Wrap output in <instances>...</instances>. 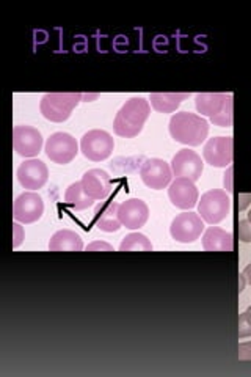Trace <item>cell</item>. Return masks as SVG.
I'll use <instances>...</instances> for the list:
<instances>
[{"mask_svg":"<svg viewBox=\"0 0 251 377\" xmlns=\"http://www.w3.org/2000/svg\"><path fill=\"white\" fill-rule=\"evenodd\" d=\"M202 229H205V223H202V219L198 214H195V212H182L171 222L170 233L173 239L178 240V243L189 244L200 238Z\"/></svg>","mask_w":251,"mask_h":377,"instance_id":"obj_7","label":"cell"},{"mask_svg":"<svg viewBox=\"0 0 251 377\" xmlns=\"http://www.w3.org/2000/svg\"><path fill=\"white\" fill-rule=\"evenodd\" d=\"M119 220L125 228L139 229L145 225L149 217L148 204L139 198L125 200L119 204Z\"/></svg>","mask_w":251,"mask_h":377,"instance_id":"obj_14","label":"cell"},{"mask_svg":"<svg viewBox=\"0 0 251 377\" xmlns=\"http://www.w3.org/2000/svg\"><path fill=\"white\" fill-rule=\"evenodd\" d=\"M231 209V200L226 195L225 191H214L206 192L201 197L198 203V214L205 222L211 223V225H217V223L226 219Z\"/></svg>","mask_w":251,"mask_h":377,"instance_id":"obj_4","label":"cell"},{"mask_svg":"<svg viewBox=\"0 0 251 377\" xmlns=\"http://www.w3.org/2000/svg\"><path fill=\"white\" fill-rule=\"evenodd\" d=\"M248 220H250V223H251V209H250V212H248Z\"/></svg>","mask_w":251,"mask_h":377,"instance_id":"obj_35","label":"cell"},{"mask_svg":"<svg viewBox=\"0 0 251 377\" xmlns=\"http://www.w3.org/2000/svg\"><path fill=\"white\" fill-rule=\"evenodd\" d=\"M113 148H115L113 137L109 132L101 131V129L87 132L80 141L82 155L93 162L105 161L112 155Z\"/></svg>","mask_w":251,"mask_h":377,"instance_id":"obj_5","label":"cell"},{"mask_svg":"<svg viewBox=\"0 0 251 377\" xmlns=\"http://www.w3.org/2000/svg\"><path fill=\"white\" fill-rule=\"evenodd\" d=\"M83 249L82 238L76 231L71 229H60L52 236L49 240V250L60 252V250H69V252H80Z\"/></svg>","mask_w":251,"mask_h":377,"instance_id":"obj_21","label":"cell"},{"mask_svg":"<svg viewBox=\"0 0 251 377\" xmlns=\"http://www.w3.org/2000/svg\"><path fill=\"white\" fill-rule=\"evenodd\" d=\"M239 211H243L247 206L251 203V193H242V195H239Z\"/></svg>","mask_w":251,"mask_h":377,"instance_id":"obj_30","label":"cell"},{"mask_svg":"<svg viewBox=\"0 0 251 377\" xmlns=\"http://www.w3.org/2000/svg\"><path fill=\"white\" fill-rule=\"evenodd\" d=\"M232 137L209 139L202 148L205 161L212 167H226L232 162Z\"/></svg>","mask_w":251,"mask_h":377,"instance_id":"obj_13","label":"cell"},{"mask_svg":"<svg viewBox=\"0 0 251 377\" xmlns=\"http://www.w3.org/2000/svg\"><path fill=\"white\" fill-rule=\"evenodd\" d=\"M202 247L207 252H230L234 247V239L231 233H226L225 229L211 227L202 236Z\"/></svg>","mask_w":251,"mask_h":377,"instance_id":"obj_18","label":"cell"},{"mask_svg":"<svg viewBox=\"0 0 251 377\" xmlns=\"http://www.w3.org/2000/svg\"><path fill=\"white\" fill-rule=\"evenodd\" d=\"M43 146V135L32 126H16L13 129V148L22 157H35Z\"/></svg>","mask_w":251,"mask_h":377,"instance_id":"obj_10","label":"cell"},{"mask_svg":"<svg viewBox=\"0 0 251 377\" xmlns=\"http://www.w3.org/2000/svg\"><path fill=\"white\" fill-rule=\"evenodd\" d=\"M88 252H113V247L107 243H103V240H96V243L89 244L87 247Z\"/></svg>","mask_w":251,"mask_h":377,"instance_id":"obj_29","label":"cell"},{"mask_svg":"<svg viewBox=\"0 0 251 377\" xmlns=\"http://www.w3.org/2000/svg\"><path fill=\"white\" fill-rule=\"evenodd\" d=\"M173 170L162 159H146L140 168L141 181L154 191H160L170 184Z\"/></svg>","mask_w":251,"mask_h":377,"instance_id":"obj_8","label":"cell"},{"mask_svg":"<svg viewBox=\"0 0 251 377\" xmlns=\"http://www.w3.org/2000/svg\"><path fill=\"white\" fill-rule=\"evenodd\" d=\"M44 211V203L38 193L24 192L15 200L13 217L17 222L33 223L41 219Z\"/></svg>","mask_w":251,"mask_h":377,"instance_id":"obj_9","label":"cell"},{"mask_svg":"<svg viewBox=\"0 0 251 377\" xmlns=\"http://www.w3.org/2000/svg\"><path fill=\"white\" fill-rule=\"evenodd\" d=\"M239 238L242 243H251V223L250 220H239Z\"/></svg>","mask_w":251,"mask_h":377,"instance_id":"obj_26","label":"cell"},{"mask_svg":"<svg viewBox=\"0 0 251 377\" xmlns=\"http://www.w3.org/2000/svg\"><path fill=\"white\" fill-rule=\"evenodd\" d=\"M98 94H83L82 101H89V99H96Z\"/></svg>","mask_w":251,"mask_h":377,"instance_id":"obj_34","label":"cell"},{"mask_svg":"<svg viewBox=\"0 0 251 377\" xmlns=\"http://www.w3.org/2000/svg\"><path fill=\"white\" fill-rule=\"evenodd\" d=\"M251 337V313L245 311L239 316V338Z\"/></svg>","mask_w":251,"mask_h":377,"instance_id":"obj_25","label":"cell"},{"mask_svg":"<svg viewBox=\"0 0 251 377\" xmlns=\"http://www.w3.org/2000/svg\"><path fill=\"white\" fill-rule=\"evenodd\" d=\"M24 239V229L22 227L19 225V223H13V243H11V245H13V249H17V247L21 245Z\"/></svg>","mask_w":251,"mask_h":377,"instance_id":"obj_28","label":"cell"},{"mask_svg":"<svg viewBox=\"0 0 251 377\" xmlns=\"http://www.w3.org/2000/svg\"><path fill=\"white\" fill-rule=\"evenodd\" d=\"M237 358L241 362H250L251 360V341H245L237 347Z\"/></svg>","mask_w":251,"mask_h":377,"instance_id":"obj_27","label":"cell"},{"mask_svg":"<svg viewBox=\"0 0 251 377\" xmlns=\"http://www.w3.org/2000/svg\"><path fill=\"white\" fill-rule=\"evenodd\" d=\"M247 311H248V313H251V306H248V310H247Z\"/></svg>","mask_w":251,"mask_h":377,"instance_id":"obj_36","label":"cell"},{"mask_svg":"<svg viewBox=\"0 0 251 377\" xmlns=\"http://www.w3.org/2000/svg\"><path fill=\"white\" fill-rule=\"evenodd\" d=\"M93 198H89L85 191L82 187V181L74 182L67 188V193H64V203H67L69 208H73L76 211H83L93 206Z\"/></svg>","mask_w":251,"mask_h":377,"instance_id":"obj_22","label":"cell"},{"mask_svg":"<svg viewBox=\"0 0 251 377\" xmlns=\"http://www.w3.org/2000/svg\"><path fill=\"white\" fill-rule=\"evenodd\" d=\"M119 204L116 202H107L99 204L94 212V222L101 231L113 233L121 228V220H119Z\"/></svg>","mask_w":251,"mask_h":377,"instance_id":"obj_17","label":"cell"},{"mask_svg":"<svg viewBox=\"0 0 251 377\" xmlns=\"http://www.w3.org/2000/svg\"><path fill=\"white\" fill-rule=\"evenodd\" d=\"M225 187H226V191H228L230 193L234 191V188H232V167L228 168V173L225 175Z\"/></svg>","mask_w":251,"mask_h":377,"instance_id":"obj_31","label":"cell"},{"mask_svg":"<svg viewBox=\"0 0 251 377\" xmlns=\"http://www.w3.org/2000/svg\"><path fill=\"white\" fill-rule=\"evenodd\" d=\"M149 112H151V107H149V103L145 98H130L116 114L115 121H113V131L119 137H135L145 126Z\"/></svg>","mask_w":251,"mask_h":377,"instance_id":"obj_1","label":"cell"},{"mask_svg":"<svg viewBox=\"0 0 251 377\" xmlns=\"http://www.w3.org/2000/svg\"><path fill=\"white\" fill-rule=\"evenodd\" d=\"M211 121L215 126H222V128H230L232 125V96L228 99V103L225 104L222 112L211 118Z\"/></svg>","mask_w":251,"mask_h":377,"instance_id":"obj_24","label":"cell"},{"mask_svg":"<svg viewBox=\"0 0 251 377\" xmlns=\"http://www.w3.org/2000/svg\"><path fill=\"white\" fill-rule=\"evenodd\" d=\"M209 132V123L190 112H179L170 120V134L179 143L189 146H198L206 140Z\"/></svg>","mask_w":251,"mask_h":377,"instance_id":"obj_2","label":"cell"},{"mask_svg":"<svg viewBox=\"0 0 251 377\" xmlns=\"http://www.w3.org/2000/svg\"><path fill=\"white\" fill-rule=\"evenodd\" d=\"M189 96L190 93H151L149 101H151L154 110L160 112V114H173Z\"/></svg>","mask_w":251,"mask_h":377,"instance_id":"obj_20","label":"cell"},{"mask_svg":"<svg viewBox=\"0 0 251 377\" xmlns=\"http://www.w3.org/2000/svg\"><path fill=\"white\" fill-rule=\"evenodd\" d=\"M82 187L89 198L105 200L110 195V176L101 168L88 170L82 178Z\"/></svg>","mask_w":251,"mask_h":377,"instance_id":"obj_16","label":"cell"},{"mask_svg":"<svg viewBox=\"0 0 251 377\" xmlns=\"http://www.w3.org/2000/svg\"><path fill=\"white\" fill-rule=\"evenodd\" d=\"M245 285H247V279H245L243 272L239 274V292H242L245 290Z\"/></svg>","mask_w":251,"mask_h":377,"instance_id":"obj_32","label":"cell"},{"mask_svg":"<svg viewBox=\"0 0 251 377\" xmlns=\"http://www.w3.org/2000/svg\"><path fill=\"white\" fill-rule=\"evenodd\" d=\"M119 250H121V252H129V250L149 252V250H153V244L145 234L130 233L123 239L121 245H119Z\"/></svg>","mask_w":251,"mask_h":377,"instance_id":"obj_23","label":"cell"},{"mask_svg":"<svg viewBox=\"0 0 251 377\" xmlns=\"http://www.w3.org/2000/svg\"><path fill=\"white\" fill-rule=\"evenodd\" d=\"M83 99V93H47L41 99L40 110L46 120L63 123L73 114L77 104Z\"/></svg>","mask_w":251,"mask_h":377,"instance_id":"obj_3","label":"cell"},{"mask_svg":"<svg viewBox=\"0 0 251 377\" xmlns=\"http://www.w3.org/2000/svg\"><path fill=\"white\" fill-rule=\"evenodd\" d=\"M242 272H243V275H245V279H247L248 285H251V263L248 264L247 268H245V269L242 270Z\"/></svg>","mask_w":251,"mask_h":377,"instance_id":"obj_33","label":"cell"},{"mask_svg":"<svg viewBox=\"0 0 251 377\" xmlns=\"http://www.w3.org/2000/svg\"><path fill=\"white\" fill-rule=\"evenodd\" d=\"M77 152H79V146L71 134L55 132L46 141V155L55 164H69L77 156Z\"/></svg>","mask_w":251,"mask_h":377,"instance_id":"obj_6","label":"cell"},{"mask_svg":"<svg viewBox=\"0 0 251 377\" xmlns=\"http://www.w3.org/2000/svg\"><path fill=\"white\" fill-rule=\"evenodd\" d=\"M168 197L179 209H192L198 202V188L193 181L187 178H176L170 184Z\"/></svg>","mask_w":251,"mask_h":377,"instance_id":"obj_15","label":"cell"},{"mask_svg":"<svg viewBox=\"0 0 251 377\" xmlns=\"http://www.w3.org/2000/svg\"><path fill=\"white\" fill-rule=\"evenodd\" d=\"M201 157L192 150H181L176 152V156L171 161V170L178 178H187L190 181H198L202 175Z\"/></svg>","mask_w":251,"mask_h":377,"instance_id":"obj_12","label":"cell"},{"mask_svg":"<svg viewBox=\"0 0 251 377\" xmlns=\"http://www.w3.org/2000/svg\"><path fill=\"white\" fill-rule=\"evenodd\" d=\"M230 98L231 94H225V93H200L195 101L196 110L202 115H207L212 118L222 112V109L225 107V104L228 103Z\"/></svg>","mask_w":251,"mask_h":377,"instance_id":"obj_19","label":"cell"},{"mask_svg":"<svg viewBox=\"0 0 251 377\" xmlns=\"http://www.w3.org/2000/svg\"><path fill=\"white\" fill-rule=\"evenodd\" d=\"M17 181L21 182L24 188H30V191H38L43 187L47 178H49V170H47L46 164L40 159H28L24 161L19 168H17Z\"/></svg>","mask_w":251,"mask_h":377,"instance_id":"obj_11","label":"cell"}]
</instances>
